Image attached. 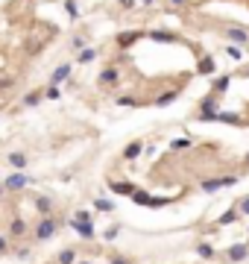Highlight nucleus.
<instances>
[{"instance_id":"f257e3e1","label":"nucleus","mask_w":249,"mask_h":264,"mask_svg":"<svg viewBox=\"0 0 249 264\" xmlns=\"http://www.w3.org/2000/svg\"><path fill=\"white\" fill-rule=\"evenodd\" d=\"M56 229H59V220L47 215V217H41V220L36 223V229H33V238H36V241H50L53 235H56Z\"/></svg>"},{"instance_id":"f03ea898","label":"nucleus","mask_w":249,"mask_h":264,"mask_svg":"<svg viewBox=\"0 0 249 264\" xmlns=\"http://www.w3.org/2000/svg\"><path fill=\"white\" fill-rule=\"evenodd\" d=\"M71 226H73V232H76L79 238H85V241H94V235H97L94 220H79V217H73V220H71Z\"/></svg>"},{"instance_id":"7ed1b4c3","label":"nucleus","mask_w":249,"mask_h":264,"mask_svg":"<svg viewBox=\"0 0 249 264\" xmlns=\"http://www.w3.org/2000/svg\"><path fill=\"white\" fill-rule=\"evenodd\" d=\"M30 182H33L30 176H24L21 170H15V173H9V176L3 179V185H6V191H24Z\"/></svg>"},{"instance_id":"20e7f679","label":"nucleus","mask_w":249,"mask_h":264,"mask_svg":"<svg viewBox=\"0 0 249 264\" xmlns=\"http://www.w3.org/2000/svg\"><path fill=\"white\" fill-rule=\"evenodd\" d=\"M226 38L235 41V44H240V47H249V30H243V27H229V30H226Z\"/></svg>"},{"instance_id":"39448f33","label":"nucleus","mask_w":249,"mask_h":264,"mask_svg":"<svg viewBox=\"0 0 249 264\" xmlns=\"http://www.w3.org/2000/svg\"><path fill=\"white\" fill-rule=\"evenodd\" d=\"M235 182H237V176H223V179H205V182H202V191L214 194V191H220V188H229V185H235Z\"/></svg>"},{"instance_id":"423d86ee","label":"nucleus","mask_w":249,"mask_h":264,"mask_svg":"<svg viewBox=\"0 0 249 264\" xmlns=\"http://www.w3.org/2000/svg\"><path fill=\"white\" fill-rule=\"evenodd\" d=\"M144 36H147L144 30H132V33H120V36H118V47H120V50H129L132 44H135V41H141Z\"/></svg>"},{"instance_id":"0eeeda50","label":"nucleus","mask_w":249,"mask_h":264,"mask_svg":"<svg viewBox=\"0 0 249 264\" xmlns=\"http://www.w3.org/2000/svg\"><path fill=\"white\" fill-rule=\"evenodd\" d=\"M9 235H12L15 241H21L26 235V220H24V217H12V223H9Z\"/></svg>"},{"instance_id":"6e6552de","label":"nucleus","mask_w":249,"mask_h":264,"mask_svg":"<svg viewBox=\"0 0 249 264\" xmlns=\"http://www.w3.org/2000/svg\"><path fill=\"white\" fill-rule=\"evenodd\" d=\"M147 36L153 38V41H158V44H170V41H179L176 33H167V30H153V33H147Z\"/></svg>"},{"instance_id":"1a4fd4ad","label":"nucleus","mask_w":249,"mask_h":264,"mask_svg":"<svg viewBox=\"0 0 249 264\" xmlns=\"http://www.w3.org/2000/svg\"><path fill=\"white\" fill-rule=\"evenodd\" d=\"M108 188H112L115 194H123V197H132V194L138 191L132 182H108Z\"/></svg>"},{"instance_id":"9d476101","label":"nucleus","mask_w":249,"mask_h":264,"mask_svg":"<svg viewBox=\"0 0 249 264\" xmlns=\"http://www.w3.org/2000/svg\"><path fill=\"white\" fill-rule=\"evenodd\" d=\"M36 212L41 217H47L50 212H53V200H50V197H44V194H41V197H36Z\"/></svg>"},{"instance_id":"9b49d317","label":"nucleus","mask_w":249,"mask_h":264,"mask_svg":"<svg viewBox=\"0 0 249 264\" xmlns=\"http://www.w3.org/2000/svg\"><path fill=\"white\" fill-rule=\"evenodd\" d=\"M197 71L202 73V76H211L214 71H217V62H214V56H202L200 59V68Z\"/></svg>"},{"instance_id":"f8f14e48","label":"nucleus","mask_w":249,"mask_h":264,"mask_svg":"<svg viewBox=\"0 0 249 264\" xmlns=\"http://www.w3.org/2000/svg\"><path fill=\"white\" fill-rule=\"evenodd\" d=\"M97 83H100V85H115V83H118V68H106V71H100Z\"/></svg>"},{"instance_id":"ddd939ff","label":"nucleus","mask_w":249,"mask_h":264,"mask_svg":"<svg viewBox=\"0 0 249 264\" xmlns=\"http://www.w3.org/2000/svg\"><path fill=\"white\" fill-rule=\"evenodd\" d=\"M141 153H144V144H141V141H132V144H126V150H123V159L132 162V159H138Z\"/></svg>"},{"instance_id":"4468645a","label":"nucleus","mask_w":249,"mask_h":264,"mask_svg":"<svg viewBox=\"0 0 249 264\" xmlns=\"http://www.w3.org/2000/svg\"><path fill=\"white\" fill-rule=\"evenodd\" d=\"M6 159H9V165H12L15 170H24V168H26V162H30V159H26L24 153H18V150H12V153H9Z\"/></svg>"},{"instance_id":"2eb2a0df","label":"nucleus","mask_w":249,"mask_h":264,"mask_svg":"<svg viewBox=\"0 0 249 264\" xmlns=\"http://www.w3.org/2000/svg\"><path fill=\"white\" fill-rule=\"evenodd\" d=\"M71 71H73L71 65H59V68L53 71V76H50V83H56V85H59V83H65V80L71 76Z\"/></svg>"},{"instance_id":"dca6fc26","label":"nucleus","mask_w":249,"mask_h":264,"mask_svg":"<svg viewBox=\"0 0 249 264\" xmlns=\"http://www.w3.org/2000/svg\"><path fill=\"white\" fill-rule=\"evenodd\" d=\"M246 244H235V247H229V258H232V261H243V258H246Z\"/></svg>"},{"instance_id":"f3484780","label":"nucleus","mask_w":249,"mask_h":264,"mask_svg":"<svg viewBox=\"0 0 249 264\" xmlns=\"http://www.w3.org/2000/svg\"><path fill=\"white\" fill-rule=\"evenodd\" d=\"M41 97H44V91H26V94H24V106L26 109L38 106V103H41Z\"/></svg>"},{"instance_id":"a211bd4d","label":"nucleus","mask_w":249,"mask_h":264,"mask_svg":"<svg viewBox=\"0 0 249 264\" xmlns=\"http://www.w3.org/2000/svg\"><path fill=\"white\" fill-rule=\"evenodd\" d=\"M217 120H223V123H232V126H240L243 120H240V115H235V112H220V118Z\"/></svg>"},{"instance_id":"6ab92c4d","label":"nucleus","mask_w":249,"mask_h":264,"mask_svg":"<svg viewBox=\"0 0 249 264\" xmlns=\"http://www.w3.org/2000/svg\"><path fill=\"white\" fill-rule=\"evenodd\" d=\"M229 83H232V76H217V80H214V94L229 91Z\"/></svg>"},{"instance_id":"aec40b11","label":"nucleus","mask_w":249,"mask_h":264,"mask_svg":"<svg viewBox=\"0 0 249 264\" xmlns=\"http://www.w3.org/2000/svg\"><path fill=\"white\" fill-rule=\"evenodd\" d=\"M15 255H18L21 261H30V258H33V250H30L26 244H18V247H15Z\"/></svg>"},{"instance_id":"412c9836","label":"nucleus","mask_w":249,"mask_h":264,"mask_svg":"<svg viewBox=\"0 0 249 264\" xmlns=\"http://www.w3.org/2000/svg\"><path fill=\"white\" fill-rule=\"evenodd\" d=\"M179 97V88H173V91H167V94H161L158 100H155V106H167V103H173Z\"/></svg>"},{"instance_id":"4be33fe9","label":"nucleus","mask_w":249,"mask_h":264,"mask_svg":"<svg viewBox=\"0 0 249 264\" xmlns=\"http://www.w3.org/2000/svg\"><path fill=\"white\" fill-rule=\"evenodd\" d=\"M202 112H220V109H217V97H214V91L202 100Z\"/></svg>"},{"instance_id":"5701e85b","label":"nucleus","mask_w":249,"mask_h":264,"mask_svg":"<svg viewBox=\"0 0 249 264\" xmlns=\"http://www.w3.org/2000/svg\"><path fill=\"white\" fill-rule=\"evenodd\" d=\"M150 200H153V197H150L147 191H135V194H132V203H135V205H150Z\"/></svg>"},{"instance_id":"b1692460","label":"nucleus","mask_w":249,"mask_h":264,"mask_svg":"<svg viewBox=\"0 0 249 264\" xmlns=\"http://www.w3.org/2000/svg\"><path fill=\"white\" fill-rule=\"evenodd\" d=\"M59 264H76V252H73V250H62L59 252Z\"/></svg>"},{"instance_id":"393cba45","label":"nucleus","mask_w":249,"mask_h":264,"mask_svg":"<svg viewBox=\"0 0 249 264\" xmlns=\"http://www.w3.org/2000/svg\"><path fill=\"white\" fill-rule=\"evenodd\" d=\"M94 59H97V50H91V47L79 50V65H85V62H94Z\"/></svg>"},{"instance_id":"a878e982","label":"nucleus","mask_w":249,"mask_h":264,"mask_svg":"<svg viewBox=\"0 0 249 264\" xmlns=\"http://www.w3.org/2000/svg\"><path fill=\"white\" fill-rule=\"evenodd\" d=\"M44 97H47V100H59V97H62V88L56 83H50L47 91H44Z\"/></svg>"},{"instance_id":"bb28decb","label":"nucleus","mask_w":249,"mask_h":264,"mask_svg":"<svg viewBox=\"0 0 249 264\" xmlns=\"http://www.w3.org/2000/svg\"><path fill=\"white\" fill-rule=\"evenodd\" d=\"M237 212H240V208H229V212H226V215L220 217V220H217V223H220V226H226V223H235Z\"/></svg>"},{"instance_id":"cd10ccee","label":"nucleus","mask_w":249,"mask_h":264,"mask_svg":"<svg viewBox=\"0 0 249 264\" xmlns=\"http://www.w3.org/2000/svg\"><path fill=\"white\" fill-rule=\"evenodd\" d=\"M94 208H97V212H115V203H112V200H103V197H100V200L94 203Z\"/></svg>"},{"instance_id":"c85d7f7f","label":"nucleus","mask_w":249,"mask_h":264,"mask_svg":"<svg viewBox=\"0 0 249 264\" xmlns=\"http://www.w3.org/2000/svg\"><path fill=\"white\" fill-rule=\"evenodd\" d=\"M226 53H229L232 59H237V62H240V56H243V50H240V44H229V47H226Z\"/></svg>"},{"instance_id":"c756f323","label":"nucleus","mask_w":249,"mask_h":264,"mask_svg":"<svg viewBox=\"0 0 249 264\" xmlns=\"http://www.w3.org/2000/svg\"><path fill=\"white\" fill-rule=\"evenodd\" d=\"M120 235V226H108V229H103V238L106 241H115Z\"/></svg>"},{"instance_id":"7c9ffc66","label":"nucleus","mask_w":249,"mask_h":264,"mask_svg":"<svg viewBox=\"0 0 249 264\" xmlns=\"http://www.w3.org/2000/svg\"><path fill=\"white\" fill-rule=\"evenodd\" d=\"M197 252H200L202 258H211V255H214V250H211V244H200V247H197Z\"/></svg>"},{"instance_id":"2f4dec72","label":"nucleus","mask_w":249,"mask_h":264,"mask_svg":"<svg viewBox=\"0 0 249 264\" xmlns=\"http://www.w3.org/2000/svg\"><path fill=\"white\" fill-rule=\"evenodd\" d=\"M65 9H68L71 18H79V12H76V0H68V3H65Z\"/></svg>"},{"instance_id":"473e14b6","label":"nucleus","mask_w":249,"mask_h":264,"mask_svg":"<svg viewBox=\"0 0 249 264\" xmlns=\"http://www.w3.org/2000/svg\"><path fill=\"white\" fill-rule=\"evenodd\" d=\"M118 106H138L135 97H118Z\"/></svg>"},{"instance_id":"72a5a7b5","label":"nucleus","mask_w":249,"mask_h":264,"mask_svg":"<svg viewBox=\"0 0 249 264\" xmlns=\"http://www.w3.org/2000/svg\"><path fill=\"white\" fill-rule=\"evenodd\" d=\"M71 47H73V50H85V38H82V36H76V38L71 41Z\"/></svg>"},{"instance_id":"f704fd0d","label":"nucleus","mask_w":249,"mask_h":264,"mask_svg":"<svg viewBox=\"0 0 249 264\" xmlns=\"http://www.w3.org/2000/svg\"><path fill=\"white\" fill-rule=\"evenodd\" d=\"M182 147H190V138H176L173 141V150H182Z\"/></svg>"},{"instance_id":"c9c22d12","label":"nucleus","mask_w":249,"mask_h":264,"mask_svg":"<svg viewBox=\"0 0 249 264\" xmlns=\"http://www.w3.org/2000/svg\"><path fill=\"white\" fill-rule=\"evenodd\" d=\"M108 264H135V261H129V258H123V255H112V258H108Z\"/></svg>"},{"instance_id":"e433bc0d","label":"nucleus","mask_w":249,"mask_h":264,"mask_svg":"<svg viewBox=\"0 0 249 264\" xmlns=\"http://www.w3.org/2000/svg\"><path fill=\"white\" fill-rule=\"evenodd\" d=\"M237 208H240V212H243V215H249V197H243V200H240V203H237Z\"/></svg>"},{"instance_id":"4c0bfd02","label":"nucleus","mask_w":249,"mask_h":264,"mask_svg":"<svg viewBox=\"0 0 249 264\" xmlns=\"http://www.w3.org/2000/svg\"><path fill=\"white\" fill-rule=\"evenodd\" d=\"M6 252H9V241L0 235V255H6Z\"/></svg>"},{"instance_id":"58836bf2","label":"nucleus","mask_w":249,"mask_h":264,"mask_svg":"<svg viewBox=\"0 0 249 264\" xmlns=\"http://www.w3.org/2000/svg\"><path fill=\"white\" fill-rule=\"evenodd\" d=\"M73 217H79V220H91V212H85V208H79V212H76Z\"/></svg>"},{"instance_id":"ea45409f","label":"nucleus","mask_w":249,"mask_h":264,"mask_svg":"<svg viewBox=\"0 0 249 264\" xmlns=\"http://www.w3.org/2000/svg\"><path fill=\"white\" fill-rule=\"evenodd\" d=\"M167 3H170V6H188L190 0H167Z\"/></svg>"},{"instance_id":"a19ab883","label":"nucleus","mask_w":249,"mask_h":264,"mask_svg":"<svg viewBox=\"0 0 249 264\" xmlns=\"http://www.w3.org/2000/svg\"><path fill=\"white\" fill-rule=\"evenodd\" d=\"M120 6H123V9H132V6H135V0H118Z\"/></svg>"},{"instance_id":"79ce46f5","label":"nucleus","mask_w":249,"mask_h":264,"mask_svg":"<svg viewBox=\"0 0 249 264\" xmlns=\"http://www.w3.org/2000/svg\"><path fill=\"white\" fill-rule=\"evenodd\" d=\"M12 83H15V80H0V91H6V88H9Z\"/></svg>"},{"instance_id":"37998d69","label":"nucleus","mask_w":249,"mask_h":264,"mask_svg":"<svg viewBox=\"0 0 249 264\" xmlns=\"http://www.w3.org/2000/svg\"><path fill=\"white\" fill-rule=\"evenodd\" d=\"M3 191H6V185H3V182H0V197H3Z\"/></svg>"},{"instance_id":"c03bdc74","label":"nucleus","mask_w":249,"mask_h":264,"mask_svg":"<svg viewBox=\"0 0 249 264\" xmlns=\"http://www.w3.org/2000/svg\"><path fill=\"white\" fill-rule=\"evenodd\" d=\"M150 3H153V0H144V6H150Z\"/></svg>"},{"instance_id":"a18cd8bd","label":"nucleus","mask_w":249,"mask_h":264,"mask_svg":"<svg viewBox=\"0 0 249 264\" xmlns=\"http://www.w3.org/2000/svg\"><path fill=\"white\" fill-rule=\"evenodd\" d=\"M79 264H91V261H79Z\"/></svg>"},{"instance_id":"49530a36","label":"nucleus","mask_w":249,"mask_h":264,"mask_svg":"<svg viewBox=\"0 0 249 264\" xmlns=\"http://www.w3.org/2000/svg\"><path fill=\"white\" fill-rule=\"evenodd\" d=\"M246 165H249V156H246Z\"/></svg>"},{"instance_id":"de8ad7c7","label":"nucleus","mask_w":249,"mask_h":264,"mask_svg":"<svg viewBox=\"0 0 249 264\" xmlns=\"http://www.w3.org/2000/svg\"><path fill=\"white\" fill-rule=\"evenodd\" d=\"M246 73H249V71H246Z\"/></svg>"}]
</instances>
